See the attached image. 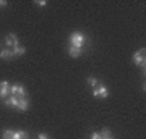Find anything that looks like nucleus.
I'll return each instance as SVG.
<instances>
[{"mask_svg":"<svg viewBox=\"0 0 146 139\" xmlns=\"http://www.w3.org/2000/svg\"><path fill=\"white\" fill-rule=\"evenodd\" d=\"M68 42H70V45L73 47H78V49H83L84 42H86V36H84L81 31H73L68 37Z\"/></svg>","mask_w":146,"mask_h":139,"instance_id":"f257e3e1","label":"nucleus"},{"mask_svg":"<svg viewBox=\"0 0 146 139\" xmlns=\"http://www.w3.org/2000/svg\"><path fill=\"white\" fill-rule=\"evenodd\" d=\"M145 53H146V49L143 47V49H140L138 52H135L133 53V62H135V65H138V67L143 70V74H145V67H146V62H145Z\"/></svg>","mask_w":146,"mask_h":139,"instance_id":"f03ea898","label":"nucleus"},{"mask_svg":"<svg viewBox=\"0 0 146 139\" xmlns=\"http://www.w3.org/2000/svg\"><path fill=\"white\" fill-rule=\"evenodd\" d=\"M93 96L96 99H107L109 97V89L106 88L104 84H99V86H98V88H94L93 89Z\"/></svg>","mask_w":146,"mask_h":139,"instance_id":"7ed1b4c3","label":"nucleus"},{"mask_svg":"<svg viewBox=\"0 0 146 139\" xmlns=\"http://www.w3.org/2000/svg\"><path fill=\"white\" fill-rule=\"evenodd\" d=\"M5 44H7V47L13 49V47H18V45H20V41H18L16 34L10 32V34H7V37H5Z\"/></svg>","mask_w":146,"mask_h":139,"instance_id":"20e7f679","label":"nucleus"},{"mask_svg":"<svg viewBox=\"0 0 146 139\" xmlns=\"http://www.w3.org/2000/svg\"><path fill=\"white\" fill-rule=\"evenodd\" d=\"M10 96V82L8 81H0V99L5 100Z\"/></svg>","mask_w":146,"mask_h":139,"instance_id":"39448f33","label":"nucleus"},{"mask_svg":"<svg viewBox=\"0 0 146 139\" xmlns=\"http://www.w3.org/2000/svg\"><path fill=\"white\" fill-rule=\"evenodd\" d=\"M18 110H20V112H28V110H29V100H28L26 97H23V99H20V100H18Z\"/></svg>","mask_w":146,"mask_h":139,"instance_id":"423d86ee","label":"nucleus"},{"mask_svg":"<svg viewBox=\"0 0 146 139\" xmlns=\"http://www.w3.org/2000/svg\"><path fill=\"white\" fill-rule=\"evenodd\" d=\"M81 53H83V49H78V47H73V45L68 47V55H70L72 58L81 57Z\"/></svg>","mask_w":146,"mask_h":139,"instance_id":"0eeeda50","label":"nucleus"},{"mask_svg":"<svg viewBox=\"0 0 146 139\" xmlns=\"http://www.w3.org/2000/svg\"><path fill=\"white\" fill-rule=\"evenodd\" d=\"M18 100H20V99L16 97V96H8V97H7L5 100H3V102H5L7 107H13V108H16V107H18Z\"/></svg>","mask_w":146,"mask_h":139,"instance_id":"6e6552de","label":"nucleus"},{"mask_svg":"<svg viewBox=\"0 0 146 139\" xmlns=\"http://www.w3.org/2000/svg\"><path fill=\"white\" fill-rule=\"evenodd\" d=\"M11 52H13V57H21V55H25V53H26V47H23V45L13 47Z\"/></svg>","mask_w":146,"mask_h":139,"instance_id":"1a4fd4ad","label":"nucleus"},{"mask_svg":"<svg viewBox=\"0 0 146 139\" xmlns=\"http://www.w3.org/2000/svg\"><path fill=\"white\" fill-rule=\"evenodd\" d=\"M13 57V52H11V49H2L0 50V58L2 60H8V58Z\"/></svg>","mask_w":146,"mask_h":139,"instance_id":"9d476101","label":"nucleus"},{"mask_svg":"<svg viewBox=\"0 0 146 139\" xmlns=\"http://www.w3.org/2000/svg\"><path fill=\"white\" fill-rule=\"evenodd\" d=\"M13 139H28V133L23 131V129H18L13 133Z\"/></svg>","mask_w":146,"mask_h":139,"instance_id":"9b49d317","label":"nucleus"},{"mask_svg":"<svg viewBox=\"0 0 146 139\" xmlns=\"http://www.w3.org/2000/svg\"><path fill=\"white\" fill-rule=\"evenodd\" d=\"M16 97L18 99H23L26 97V88L23 84H18V91H16Z\"/></svg>","mask_w":146,"mask_h":139,"instance_id":"f8f14e48","label":"nucleus"},{"mask_svg":"<svg viewBox=\"0 0 146 139\" xmlns=\"http://www.w3.org/2000/svg\"><path fill=\"white\" fill-rule=\"evenodd\" d=\"M86 82H88V86H91V88H98V86H99V81H98V79H96V78H88V79H86Z\"/></svg>","mask_w":146,"mask_h":139,"instance_id":"ddd939ff","label":"nucleus"},{"mask_svg":"<svg viewBox=\"0 0 146 139\" xmlns=\"http://www.w3.org/2000/svg\"><path fill=\"white\" fill-rule=\"evenodd\" d=\"M101 138L102 139H107V138H112V133H110V129H107V128H104L102 131H101Z\"/></svg>","mask_w":146,"mask_h":139,"instance_id":"4468645a","label":"nucleus"},{"mask_svg":"<svg viewBox=\"0 0 146 139\" xmlns=\"http://www.w3.org/2000/svg\"><path fill=\"white\" fill-rule=\"evenodd\" d=\"M13 133L15 131H11V129H5L3 131V139H13Z\"/></svg>","mask_w":146,"mask_h":139,"instance_id":"2eb2a0df","label":"nucleus"},{"mask_svg":"<svg viewBox=\"0 0 146 139\" xmlns=\"http://www.w3.org/2000/svg\"><path fill=\"white\" fill-rule=\"evenodd\" d=\"M18 91V84H10V96H16Z\"/></svg>","mask_w":146,"mask_h":139,"instance_id":"dca6fc26","label":"nucleus"},{"mask_svg":"<svg viewBox=\"0 0 146 139\" xmlns=\"http://www.w3.org/2000/svg\"><path fill=\"white\" fill-rule=\"evenodd\" d=\"M34 3H36L37 7H41V8H42V7H46V5H47V2H46V0H36Z\"/></svg>","mask_w":146,"mask_h":139,"instance_id":"f3484780","label":"nucleus"},{"mask_svg":"<svg viewBox=\"0 0 146 139\" xmlns=\"http://www.w3.org/2000/svg\"><path fill=\"white\" fill-rule=\"evenodd\" d=\"M37 139H50V138H49L46 133H39L37 134Z\"/></svg>","mask_w":146,"mask_h":139,"instance_id":"a211bd4d","label":"nucleus"},{"mask_svg":"<svg viewBox=\"0 0 146 139\" xmlns=\"http://www.w3.org/2000/svg\"><path fill=\"white\" fill-rule=\"evenodd\" d=\"M91 139H102V138H101L99 133H93V134H91Z\"/></svg>","mask_w":146,"mask_h":139,"instance_id":"6ab92c4d","label":"nucleus"},{"mask_svg":"<svg viewBox=\"0 0 146 139\" xmlns=\"http://www.w3.org/2000/svg\"><path fill=\"white\" fill-rule=\"evenodd\" d=\"M8 5V2H5V0H0V8H3V7Z\"/></svg>","mask_w":146,"mask_h":139,"instance_id":"aec40b11","label":"nucleus"},{"mask_svg":"<svg viewBox=\"0 0 146 139\" xmlns=\"http://www.w3.org/2000/svg\"><path fill=\"white\" fill-rule=\"evenodd\" d=\"M107 139H114V138H107Z\"/></svg>","mask_w":146,"mask_h":139,"instance_id":"412c9836","label":"nucleus"}]
</instances>
